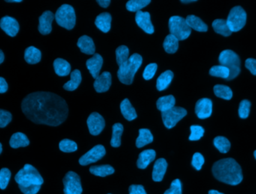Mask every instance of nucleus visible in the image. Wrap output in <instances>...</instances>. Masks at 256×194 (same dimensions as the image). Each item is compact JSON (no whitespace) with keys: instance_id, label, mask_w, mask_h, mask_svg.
<instances>
[{"instance_id":"1","label":"nucleus","mask_w":256,"mask_h":194,"mask_svg":"<svg viewBox=\"0 0 256 194\" xmlns=\"http://www.w3.org/2000/svg\"><path fill=\"white\" fill-rule=\"evenodd\" d=\"M21 107L27 118L37 124L60 126L68 114V107L66 101L50 92L28 94L24 98Z\"/></svg>"},{"instance_id":"2","label":"nucleus","mask_w":256,"mask_h":194,"mask_svg":"<svg viewBox=\"0 0 256 194\" xmlns=\"http://www.w3.org/2000/svg\"><path fill=\"white\" fill-rule=\"evenodd\" d=\"M212 173L216 180L230 186H238L243 180L242 168L232 158L216 162L213 165Z\"/></svg>"},{"instance_id":"3","label":"nucleus","mask_w":256,"mask_h":194,"mask_svg":"<svg viewBox=\"0 0 256 194\" xmlns=\"http://www.w3.org/2000/svg\"><path fill=\"white\" fill-rule=\"evenodd\" d=\"M15 181L24 194H38L44 183L43 178L38 171L28 164L15 176Z\"/></svg>"},{"instance_id":"4","label":"nucleus","mask_w":256,"mask_h":194,"mask_svg":"<svg viewBox=\"0 0 256 194\" xmlns=\"http://www.w3.org/2000/svg\"><path fill=\"white\" fill-rule=\"evenodd\" d=\"M142 63V58L141 55L137 53L132 54L126 63L120 66L117 75L120 82L124 85H131L136 73L141 67Z\"/></svg>"},{"instance_id":"5","label":"nucleus","mask_w":256,"mask_h":194,"mask_svg":"<svg viewBox=\"0 0 256 194\" xmlns=\"http://www.w3.org/2000/svg\"><path fill=\"white\" fill-rule=\"evenodd\" d=\"M220 65L227 67L230 70V76L227 80L236 79L240 73V60L238 55L230 49L222 51L219 56Z\"/></svg>"},{"instance_id":"6","label":"nucleus","mask_w":256,"mask_h":194,"mask_svg":"<svg viewBox=\"0 0 256 194\" xmlns=\"http://www.w3.org/2000/svg\"><path fill=\"white\" fill-rule=\"evenodd\" d=\"M170 34L178 40H184L190 35L191 28L186 23L184 18L179 16H172L168 20Z\"/></svg>"},{"instance_id":"7","label":"nucleus","mask_w":256,"mask_h":194,"mask_svg":"<svg viewBox=\"0 0 256 194\" xmlns=\"http://www.w3.org/2000/svg\"><path fill=\"white\" fill-rule=\"evenodd\" d=\"M56 20L60 26L68 30L72 29L76 23V14L74 7L70 4H62L55 14Z\"/></svg>"},{"instance_id":"8","label":"nucleus","mask_w":256,"mask_h":194,"mask_svg":"<svg viewBox=\"0 0 256 194\" xmlns=\"http://www.w3.org/2000/svg\"><path fill=\"white\" fill-rule=\"evenodd\" d=\"M226 22L232 32L240 31L246 25V11L240 6H236L230 10Z\"/></svg>"},{"instance_id":"9","label":"nucleus","mask_w":256,"mask_h":194,"mask_svg":"<svg viewBox=\"0 0 256 194\" xmlns=\"http://www.w3.org/2000/svg\"><path fill=\"white\" fill-rule=\"evenodd\" d=\"M186 109L180 107L174 106L168 111H162V119L167 129H172L186 115Z\"/></svg>"},{"instance_id":"10","label":"nucleus","mask_w":256,"mask_h":194,"mask_svg":"<svg viewBox=\"0 0 256 194\" xmlns=\"http://www.w3.org/2000/svg\"><path fill=\"white\" fill-rule=\"evenodd\" d=\"M64 194H81L82 192L80 178L76 173L70 171L63 180Z\"/></svg>"},{"instance_id":"11","label":"nucleus","mask_w":256,"mask_h":194,"mask_svg":"<svg viewBox=\"0 0 256 194\" xmlns=\"http://www.w3.org/2000/svg\"><path fill=\"white\" fill-rule=\"evenodd\" d=\"M105 155H106V150L104 147L102 145H97L84 154L80 159L79 163L82 166H86L100 160Z\"/></svg>"},{"instance_id":"12","label":"nucleus","mask_w":256,"mask_h":194,"mask_svg":"<svg viewBox=\"0 0 256 194\" xmlns=\"http://www.w3.org/2000/svg\"><path fill=\"white\" fill-rule=\"evenodd\" d=\"M87 125H88L90 134L96 136L102 133V131L104 129V119L98 113L93 112L92 114H90L87 120Z\"/></svg>"},{"instance_id":"13","label":"nucleus","mask_w":256,"mask_h":194,"mask_svg":"<svg viewBox=\"0 0 256 194\" xmlns=\"http://www.w3.org/2000/svg\"><path fill=\"white\" fill-rule=\"evenodd\" d=\"M212 101L208 98H203L197 101L195 111L200 119H206L210 117L212 114Z\"/></svg>"},{"instance_id":"14","label":"nucleus","mask_w":256,"mask_h":194,"mask_svg":"<svg viewBox=\"0 0 256 194\" xmlns=\"http://www.w3.org/2000/svg\"><path fill=\"white\" fill-rule=\"evenodd\" d=\"M0 27L10 37H14L19 31L20 26L18 20L12 16H3L0 19Z\"/></svg>"},{"instance_id":"15","label":"nucleus","mask_w":256,"mask_h":194,"mask_svg":"<svg viewBox=\"0 0 256 194\" xmlns=\"http://www.w3.org/2000/svg\"><path fill=\"white\" fill-rule=\"evenodd\" d=\"M136 22L137 25L148 34H153L154 32V28L150 21V15L148 12H143L142 10L136 12Z\"/></svg>"},{"instance_id":"16","label":"nucleus","mask_w":256,"mask_h":194,"mask_svg":"<svg viewBox=\"0 0 256 194\" xmlns=\"http://www.w3.org/2000/svg\"><path fill=\"white\" fill-rule=\"evenodd\" d=\"M54 13L50 10H46L39 17L38 31L40 34H49L52 31V22L54 21Z\"/></svg>"},{"instance_id":"17","label":"nucleus","mask_w":256,"mask_h":194,"mask_svg":"<svg viewBox=\"0 0 256 194\" xmlns=\"http://www.w3.org/2000/svg\"><path fill=\"white\" fill-rule=\"evenodd\" d=\"M112 83V76L110 73L106 71L99 75L94 82V88L98 93H104L108 91Z\"/></svg>"},{"instance_id":"18","label":"nucleus","mask_w":256,"mask_h":194,"mask_svg":"<svg viewBox=\"0 0 256 194\" xmlns=\"http://www.w3.org/2000/svg\"><path fill=\"white\" fill-rule=\"evenodd\" d=\"M103 58L99 54H94L92 58L87 60L86 67L94 79L98 77L100 69L103 65Z\"/></svg>"},{"instance_id":"19","label":"nucleus","mask_w":256,"mask_h":194,"mask_svg":"<svg viewBox=\"0 0 256 194\" xmlns=\"http://www.w3.org/2000/svg\"><path fill=\"white\" fill-rule=\"evenodd\" d=\"M166 161L164 159H159L156 161L154 165L153 172H152V179L156 183H160L164 179V175L166 172L167 169Z\"/></svg>"},{"instance_id":"20","label":"nucleus","mask_w":256,"mask_h":194,"mask_svg":"<svg viewBox=\"0 0 256 194\" xmlns=\"http://www.w3.org/2000/svg\"><path fill=\"white\" fill-rule=\"evenodd\" d=\"M156 157V153L153 150H146L142 152L137 160V167L140 169L144 170L153 162Z\"/></svg>"},{"instance_id":"21","label":"nucleus","mask_w":256,"mask_h":194,"mask_svg":"<svg viewBox=\"0 0 256 194\" xmlns=\"http://www.w3.org/2000/svg\"><path fill=\"white\" fill-rule=\"evenodd\" d=\"M78 47L81 52L86 55H93L96 52V46L92 39L88 36L84 35L80 37L78 41Z\"/></svg>"},{"instance_id":"22","label":"nucleus","mask_w":256,"mask_h":194,"mask_svg":"<svg viewBox=\"0 0 256 194\" xmlns=\"http://www.w3.org/2000/svg\"><path fill=\"white\" fill-rule=\"evenodd\" d=\"M111 21H112V16L108 12L102 13L96 17V26L103 31L106 33L110 30Z\"/></svg>"},{"instance_id":"23","label":"nucleus","mask_w":256,"mask_h":194,"mask_svg":"<svg viewBox=\"0 0 256 194\" xmlns=\"http://www.w3.org/2000/svg\"><path fill=\"white\" fill-rule=\"evenodd\" d=\"M186 23L189 25L190 28H194L196 31H208V25L200 19L198 16H195V15H189L186 16Z\"/></svg>"},{"instance_id":"24","label":"nucleus","mask_w":256,"mask_h":194,"mask_svg":"<svg viewBox=\"0 0 256 194\" xmlns=\"http://www.w3.org/2000/svg\"><path fill=\"white\" fill-rule=\"evenodd\" d=\"M56 73L60 76H66L70 73V64L62 58H56L54 63Z\"/></svg>"},{"instance_id":"25","label":"nucleus","mask_w":256,"mask_h":194,"mask_svg":"<svg viewBox=\"0 0 256 194\" xmlns=\"http://www.w3.org/2000/svg\"><path fill=\"white\" fill-rule=\"evenodd\" d=\"M10 147L14 149L19 148V147H26L30 144V140L27 138L26 135L21 132H16L12 135L10 139Z\"/></svg>"},{"instance_id":"26","label":"nucleus","mask_w":256,"mask_h":194,"mask_svg":"<svg viewBox=\"0 0 256 194\" xmlns=\"http://www.w3.org/2000/svg\"><path fill=\"white\" fill-rule=\"evenodd\" d=\"M138 132H140V135L136 141V146L137 148H142L153 141V135L149 129H140Z\"/></svg>"},{"instance_id":"27","label":"nucleus","mask_w":256,"mask_h":194,"mask_svg":"<svg viewBox=\"0 0 256 194\" xmlns=\"http://www.w3.org/2000/svg\"><path fill=\"white\" fill-rule=\"evenodd\" d=\"M120 108H121L122 114L124 118L128 120V121H131V120H135V119L136 118V113L134 107L131 105L129 99H124V100L122 102Z\"/></svg>"},{"instance_id":"28","label":"nucleus","mask_w":256,"mask_h":194,"mask_svg":"<svg viewBox=\"0 0 256 194\" xmlns=\"http://www.w3.org/2000/svg\"><path fill=\"white\" fill-rule=\"evenodd\" d=\"M26 61L30 64H36L42 59V52L34 46H30L25 51Z\"/></svg>"},{"instance_id":"29","label":"nucleus","mask_w":256,"mask_h":194,"mask_svg":"<svg viewBox=\"0 0 256 194\" xmlns=\"http://www.w3.org/2000/svg\"><path fill=\"white\" fill-rule=\"evenodd\" d=\"M173 77H174V73L171 70H166L162 73L156 80V88L158 91H162L166 89L171 83Z\"/></svg>"},{"instance_id":"30","label":"nucleus","mask_w":256,"mask_h":194,"mask_svg":"<svg viewBox=\"0 0 256 194\" xmlns=\"http://www.w3.org/2000/svg\"><path fill=\"white\" fill-rule=\"evenodd\" d=\"M81 81H82V76H81L80 71L79 70H74L70 74V80L64 84L63 88L66 91H75L80 85Z\"/></svg>"},{"instance_id":"31","label":"nucleus","mask_w":256,"mask_h":194,"mask_svg":"<svg viewBox=\"0 0 256 194\" xmlns=\"http://www.w3.org/2000/svg\"><path fill=\"white\" fill-rule=\"evenodd\" d=\"M212 26H213L215 32L221 34V35L225 36V37L231 35L232 33L230 28H228V24H227L226 20H225V19H215L212 23Z\"/></svg>"},{"instance_id":"32","label":"nucleus","mask_w":256,"mask_h":194,"mask_svg":"<svg viewBox=\"0 0 256 194\" xmlns=\"http://www.w3.org/2000/svg\"><path fill=\"white\" fill-rule=\"evenodd\" d=\"M90 173L96 177H105L112 175L115 172V170L110 165H98L90 168Z\"/></svg>"},{"instance_id":"33","label":"nucleus","mask_w":256,"mask_h":194,"mask_svg":"<svg viewBox=\"0 0 256 194\" xmlns=\"http://www.w3.org/2000/svg\"><path fill=\"white\" fill-rule=\"evenodd\" d=\"M176 105V99L172 95L165 96L159 98L156 101V108L161 112L168 111Z\"/></svg>"},{"instance_id":"34","label":"nucleus","mask_w":256,"mask_h":194,"mask_svg":"<svg viewBox=\"0 0 256 194\" xmlns=\"http://www.w3.org/2000/svg\"><path fill=\"white\" fill-rule=\"evenodd\" d=\"M123 130H124V127L121 123H116L112 126V135L110 141V144L112 147L117 148L121 146V138Z\"/></svg>"},{"instance_id":"35","label":"nucleus","mask_w":256,"mask_h":194,"mask_svg":"<svg viewBox=\"0 0 256 194\" xmlns=\"http://www.w3.org/2000/svg\"><path fill=\"white\" fill-rule=\"evenodd\" d=\"M179 40L172 34H168L166 37L164 42V48L167 53L173 54L178 49Z\"/></svg>"},{"instance_id":"36","label":"nucleus","mask_w":256,"mask_h":194,"mask_svg":"<svg viewBox=\"0 0 256 194\" xmlns=\"http://www.w3.org/2000/svg\"><path fill=\"white\" fill-rule=\"evenodd\" d=\"M214 92L218 97L226 100H230L232 98L233 93L230 87L222 85H216L214 87Z\"/></svg>"},{"instance_id":"37","label":"nucleus","mask_w":256,"mask_h":194,"mask_svg":"<svg viewBox=\"0 0 256 194\" xmlns=\"http://www.w3.org/2000/svg\"><path fill=\"white\" fill-rule=\"evenodd\" d=\"M214 144L215 147L222 153H228L231 148V144H230V141L225 137H216L214 140Z\"/></svg>"},{"instance_id":"38","label":"nucleus","mask_w":256,"mask_h":194,"mask_svg":"<svg viewBox=\"0 0 256 194\" xmlns=\"http://www.w3.org/2000/svg\"><path fill=\"white\" fill-rule=\"evenodd\" d=\"M150 2V0H130L126 4V7L129 11L138 12Z\"/></svg>"},{"instance_id":"39","label":"nucleus","mask_w":256,"mask_h":194,"mask_svg":"<svg viewBox=\"0 0 256 194\" xmlns=\"http://www.w3.org/2000/svg\"><path fill=\"white\" fill-rule=\"evenodd\" d=\"M116 61L118 66L126 63L129 59V49L128 46H118L116 50Z\"/></svg>"},{"instance_id":"40","label":"nucleus","mask_w":256,"mask_h":194,"mask_svg":"<svg viewBox=\"0 0 256 194\" xmlns=\"http://www.w3.org/2000/svg\"><path fill=\"white\" fill-rule=\"evenodd\" d=\"M210 75L215 77L222 78L227 79L230 76V70L222 65L214 66L210 68Z\"/></svg>"},{"instance_id":"41","label":"nucleus","mask_w":256,"mask_h":194,"mask_svg":"<svg viewBox=\"0 0 256 194\" xmlns=\"http://www.w3.org/2000/svg\"><path fill=\"white\" fill-rule=\"evenodd\" d=\"M60 149L64 153H73L78 150V145L74 141L64 139L60 141Z\"/></svg>"},{"instance_id":"42","label":"nucleus","mask_w":256,"mask_h":194,"mask_svg":"<svg viewBox=\"0 0 256 194\" xmlns=\"http://www.w3.org/2000/svg\"><path fill=\"white\" fill-rule=\"evenodd\" d=\"M251 103L248 99H244L240 102L239 105V117L242 119H246L249 117L250 111Z\"/></svg>"},{"instance_id":"43","label":"nucleus","mask_w":256,"mask_h":194,"mask_svg":"<svg viewBox=\"0 0 256 194\" xmlns=\"http://www.w3.org/2000/svg\"><path fill=\"white\" fill-rule=\"evenodd\" d=\"M10 177H12V173L8 168H2L0 171V189L4 190L7 188Z\"/></svg>"},{"instance_id":"44","label":"nucleus","mask_w":256,"mask_h":194,"mask_svg":"<svg viewBox=\"0 0 256 194\" xmlns=\"http://www.w3.org/2000/svg\"><path fill=\"white\" fill-rule=\"evenodd\" d=\"M191 135H190V141H198L204 135V130L200 126H190Z\"/></svg>"},{"instance_id":"45","label":"nucleus","mask_w":256,"mask_h":194,"mask_svg":"<svg viewBox=\"0 0 256 194\" xmlns=\"http://www.w3.org/2000/svg\"><path fill=\"white\" fill-rule=\"evenodd\" d=\"M156 70H158V64L155 63L149 64L144 68V72H143V78L146 80H150L154 76Z\"/></svg>"},{"instance_id":"46","label":"nucleus","mask_w":256,"mask_h":194,"mask_svg":"<svg viewBox=\"0 0 256 194\" xmlns=\"http://www.w3.org/2000/svg\"><path fill=\"white\" fill-rule=\"evenodd\" d=\"M164 194H182V185L179 180H174Z\"/></svg>"},{"instance_id":"47","label":"nucleus","mask_w":256,"mask_h":194,"mask_svg":"<svg viewBox=\"0 0 256 194\" xmlns=\"http://www.w3.org/2000/svg\"><path fill=\"white\" fill-rule=\"evenodd\" d=\"M204 163V159L200 153H196L192 156V165L196 170L200 171Z\"/></svg>"},{"instance_id":"48","label":"nucleus","mask_w":256,"mask_h":194,"mask_svg":"<svg viewBox=\"0 0 256 194\" xmlns=\"http://www.w3.org/2000/svg\"><path fill=\"white\" fill-rule=\"evenodd\" d=\"M12 115L8 111L0 109V128H4L12 121Z\"/></svg>"},{"instance_id":"49","label":"nucleus","mask_w":256,"mask_h":194,"mask_svg":"<svg viewBox=\"0 0 256 194\" xmlns=\"http://www.w3.org/2000/svg\"><path fill=\"white\" fill-rule=\"evenodd\" d=\"M245 66L252 75L256 76V59L255 58H248L246 60Z\"/></svg>"},{"instance_id":"50","label":"nucleus","mask_w":256,"mask_h":194,"mask_svg":"<svg viewBox=\"0 0 256 194\" xmlns=\"http://www.w3.org/2000/svg\"><path fill=\"white\" fill-rule=\"evenodd\" d=\"M129 194H147L142 186L132 185L130 186Z\"/></svg>"},{"instance_id":"51","label":"nucleus","mask_w":256,"mask_h":194,"mask_svg":"<svg viewBox=\"0 0 256 194\" xmlns=\"http://www.w3.org/2000/svg\"><path fill=\"white\" fill-rule=\"evenodd\" d=\"M7 82H6V79L4 78L0 77V94H4L6 91H8Z\"/></svg>"},{"instance_id":"52","label":"nucleus","mask_w":256,"mask_h":194,"mask_svg":"<svg viewBox=\"0 0 256 194\" xmlns=\"http://www.w3.org/2000/svg\"><path fill=\"white\" fill-rule=\"evenodd\" d=\"M97 2L102 7H108L110 4V0H98Z\"/></svg>"},{"instance_id":"53","label":"nucleus","mask_w":256,"mask_h":194,"mask_svg":"<svg viewBox=\"0 0 256 194\" xmlns=\"http://www.w3.org/2000/svg\"><path fill=\"white\" fill-rule=\"evenodd\" d=\"M4 53H3L2 51L0 49V64L4 61Z\"/></svg>"},{"instance_id":"54","label":"nucleus","mask_w":256,"mask_h":194,"mask_svg":"<svg viewBox=\"0 0 256 194\" xmlns=\"http://www.w3.org/2000/svg\"><path fill=\"white\" fill-rule=\"evenodd\" d=\"M208 194H224L222 193H220V192H218L216 190H210L209 191Z\"/></svg>"},{"instance_id":"55","label":"nucleus","mask_w":256,"mask_h":194,"mask_svg":"<svg viewBox=\"0 0 256 194\" xmlns=\"http://www.w3.org/2000/svg\"><path fill=\"white\" fill-rule=\"evenodd\" d=\"M182 3H190V2H194V1H196V0H182Z\"/></svg>"},{"instance_id":"56","label":"nucleus","mask_w":256,"mask_h":194,"mask_svg":"<svg viewBox=\"0 0 256 194\" xmlns=\"http://www.w3.org/2000/svg\"><path fill=\"white\" fill-rule=\"evenodd\" d=\"M7 2H21L22 0H7Z\"/></svg>"},{"instance_id":"57","label":"nucleus","mask_w":256,"mask_h":194,"mask_svg":"<svg viewBox=\"0 0 256 194\" xmlns=\"http://www.w3.org/2000/svg\"><path fill=\"white\" fill-rule=\"evenodd\" d=\"M2 151V144H0V154H1Z\"/></svg>"},{"instance_id":"58","label":"nucleus","mask_w":256,"mask_h":194,"mask_svg":"<svg viewBox=\"0 0 256 194\" xmlns=\"http://www.w3.org/2000/svg\"><path fill=\"white\" fill-rule=\"evenodd\" d=\"M254 156H255V159H256V150L254 152Z\"/></svg>"},{"instance_id":"59","label":"nucleus","mask_w":256,"mask_h":194,"mask_svg":"<svg viewBox=\"0 0 256 194\" xmlns=\"http://www.w3.org/2000/svg\"></svg>"}]
</instances>
